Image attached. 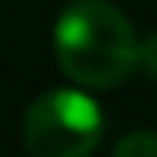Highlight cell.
Wrapping results in <instances>:
<instances>
[{"mask_svg": "<svg viewBox=\"0 0 157 157\" xmlns=\"http://www.w3.org/2000/svg\"><path fill=\"white\" fill-rule=\"evenodd\" d=\"M137 70H144L151 80H157V30L151 37L140 40V50H137Z\"/></svg>", "mask_w": 157, "mask_h": 157, "instance_id": "obj_4", "label": "cell"}, {"mask_svg": "<svg viewBox=\"0 0 157 157\" xmlns=\"http://www.w3.org/2000/svg\"><path fill=\"white\" fill-rule=\"evenodd\" d=\"M104 137V110L90 94L54 87L24 114V147L30 157H90Z\"/></svg>", "mask_w": 157, "mask_h": 157, "instance_id": "obj_2", "label": "cell"}, {"mask_svg": "<svg viewBox=\"0 0 157 157\" xmlns=\"http://www.w3.org/2000/svg\"><path fill=\"white\" fill-rule=\"evenodd\" d=\"M140 40L110 0H70L54 27V54L60 70L87 90L124 84L137 70Z\"/></svg>", "mask_w": 157, "mask_h": 157, "instance_id": "obj_1", "label": "cell"}, {"mask_svg": "<svg viewBox=\"0 0 157 157\" xmlns=\"http://www.w3.org/2000/svg\"><path fill=\"white\" fill-rule=\"evenodd\" d=\"M110 157H157V134L154 130H130L117 140Z\"/></svg>", "mask_w": 157, "mask_h": 157, "instance_id": "obj_3", "label": "cell"}]
</instances>
